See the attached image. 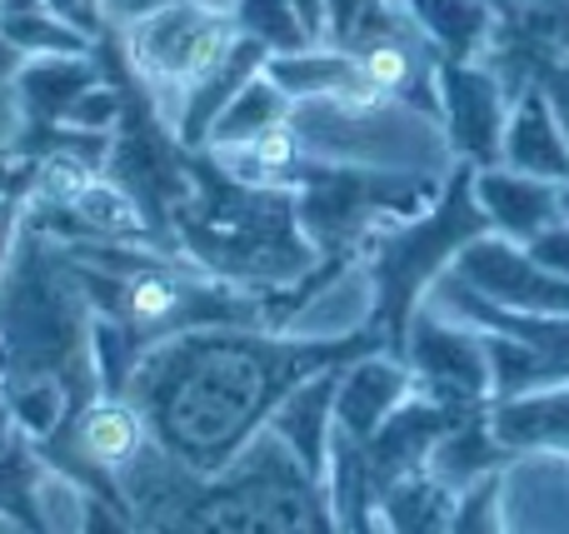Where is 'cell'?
<instances>
[{"instance_id": "cell-20", "label": "cell", "mask_w": 569, "mask_h": 534, "mask_svg": "<svg viewBox=\"0 0 569 534\" xmlns=\"http://www.w3.org/2000/svg\"><path fill=\"white\" fill-rule=\"evenodd\" d=\"M270 56H276L270 46H260V40L240 36L236 46H230V56L220 60V66L210 70V75L186 95V105H180V115H176V135H180V145H186V150H206L210 125H216V120L226 115L230 100H236L240 90H246L250 80H256L260 70L270 66Z\"/></svg>"}, {"instance_id": "cell-2", "label": "cell", "mask_w": 569, "mask_h": 534, "mask_svg": "<svg viewBox=\"0 0 569 534\" xmlns=\"http://www.w3.org/2000/svg\"><path fill=\"white\" fill-rule=\"evenodd\" d=\"M116 480L136 534H345L330 490L305 475L270 425L220 475L176 465L150 440Z\"/></svg>"}, {"instance_id": "cell-11", "label": "cell", "mask_w": 569, "mask_h": 534, "mask_svg": "<svg viewBox=\"0 0 569 534\" xmlns=\"http://www.w3.org/2000/svg\"><path fill=\"white\" fill-rule=\"evenodd\" d=\"M450 275L465 280L475 295H485L500 310H520V315H569V280L535 265L530 250L495 235V230L470 240V245L455 255Z\"/></svg>"}, {"instance_id": "cell-28", "label": "cell", "mask_w": 569, "mask_h": 534, "mask_svg": "<svg viewBox=\"0 0 569 534\" xmlns=\"http://www.w3.org/2000/svg\"><path fill=\"white\" fill-rule=\"evenodd\" d=\"M505 475H510V470H495V475L475 480L470 490H460L455 515H450V534H505V520H500Z\"/></svg>"}, {"instance_id": "cell-29", "label": "cell", "mask_w": 569, "mask_h": 534, "mask_svg": "<svg viewBox=\"0 0 569 534\" xmlns=\"http://www.w3.org/2000/svg\"><path fill=\"white\" fill-rule=\"evenodd\" d=\"M375 6H380V0H320V10H325V46L345 50V46H350V36L360 30V20L370 16Z\"/></svg>"}, {"instance_id": "cell-22", "label": "cell", "mask_w": 569, "mask_h": 534, "mask_svg": "<svg viewBox=\"0 0 569 534\" xmlns=\"http://www.w3.org/2000/svg\"><path fill=\"white\" fill-rule=\"evenodd\" d=\"M415 26L435 46L440 60H485V46L495 36V0H405Z\"/></svg>"}, {"instance_id": "cell-15", "label": "cell", "mask_w": 569, "mask_h": 534, "mask_svg": "<svg viewBox=\"0 0 569 534\" xmlns=\"http://www.w3.org/2000/svg\"><path fill=\"white\" fill-rule=\"evenodd\" d=\"M415 395V375L405 360H395L390 350L360 355L340 370V390H335V425L355 440H370L405 400Z\"/></svg>"}, {"instance_id": "cell-4", "label": "cell", "mask_w": 569, "mask_h": 534, "mask_svg": "<svg viewBox=\"0 0 569 534\" xmlns=\"http://www.w3.org/2000/svg\"><path fill=\"white\" fill-rule=\"evenodd\" d=\"M180 255L240 290H284L315 270L295 190L250 185L210 150H190V195L170 215Z\"/></svg>"}, {"instance_id": "cell-26", "label": "cell", "mask_w": 569, "mask_h": 534, "mask_svg": "<svg viewBox=\"0 0 569 534\" xmlns=\"http://www.w3.org/2000/svg\"><path fill=\"white\" fill-rule=\"evenodd\" d=\"M0 40H10L20 56H80L96 46L60 16H50L46 0H0Z\"/></svg>"}, {"instance_id": "cell-31", "label": "cell", "mask_w": 569, "mask_h": 534, "mask_svg": "<svg viewBox=\"0 0 569 534\" xmlns=\"http://www.w3.org/2000/svg\"><path fill=\"white\" fill-rule=\"evenodd\" d=\"M50 16H60L70 30H80L86 40H100L110 30L106 20V0H46Z\"/></svg>"}, {"instance_id": "cell-1", "label": "cell", "mask_w": 569, "mask_h": 534, "mask_svg": "<svg viewBox=\"0 0 569 534\" xmlns=\"http://www.w3.org/2000/svg\"><path fill=\"white\" fill-rule=\"evenodd\" d=\"M390 350L375 320L355 330L305 335L266 325H200L146 350L126 385L150 440L176 465L220 475L284 405L295 385L340 370L360 355Z\"/></svg>"}, {"instance_id": "cell-18", "label": "cell", "mask_w": 569, "mask_h": 534, "mask_svg": "<svg viewBox=\"0 0 569 534\" xmlns=\"http://www.w3.org/2000/svg\"><path fill=\"white\" fill-rule=\"evenodd\" d=\"M345 370V365H340ZM340 370H325V375L305 380L284 395V405L270 415V430L284 440L300 470L310 480L330 475V430H335V390H340Z\"/></svg>"}, {"instance_id": "cell-16", "label": "cell", "mask_w": 569, "mask_h": 534, "mask_svg": "<svg viewBox=\"0 0 569 534\" xmlns=\"http://www.w3.org/2000/svg\"><path fill=\"white\" fill-rule=\"evenodd\" d=\"M106 80L96 60V46L80 56H26V66L10 75V90L20 100V120L26 125H60L86 90Z\"/></svg>"}, {"instance_id": "cell-35", "label": "cell", "mask_w": 569, "mask_h": 534, "mask_svg": "<svg viewBox=\"0 0 569 534\" xmlns=\"http://www.w3.org/2000/svg\"><path fill=\"white\" fill-rule=\"evenodd\" d=\"M535 85H545V95L555 100V115H560L565 125V140H569V60H560V66H550Z\"/></svg>"}, {"instance_id": "cell-24", "label": "cell", "mask_w": 569, "mask_h": 534, "mask_svg": "<svg viewBox=\"0 0 569 534\" xmlns=\"http://www.w3.org/2000/svg\"><path fill=\"white\" fill-rule=\"evenodd\" d=\"M455 500L460 495L430 470H415L380 495V534H450Z\"/></svg>"}, {"instance_id": "cell-7", "label": "cell", "mask_w": 569, "mask_h": 534, "mask_svg": "<svg viewBox=\"0 0 569 534\" xmlns=\"http://www.w3.org/2000/svg\"><path fill=\"white\" fill-rule=\"evenodd\" d=\"M110 30H116L130 70H136L140 85L150 90V100H156V110L166 115L170 130H176V115H180V105H186V95L240 40L236 16L220 6H200V0L146 10L140 20L110 26Z\"/></svg>"}, {"instance_id": "cell-10", "label": "cell", "mask_w": 569, "mask_h": 534, "mask_svg": "<svg viewBox=\"0 0 569 534\" xmlns=\"http://www.w3.org/2000/svg\"><path fill=\"white\" fill-rule=\"evenodd\" d=\"M440 125L450 140L455 160L485 170L505 160V120H510L515 95L505 90V80L495 75L485 60H440Z\"/></svg>"}, {"instance_id": "cell-17", "label": "cell", "mask_w": 569, "mask_h": 534, "mask_svg": "<svg viewBox=\"0 0 569 534\" xmlns=\"http://www.w3.org/2000/svg\"><path fill=\"white\" fill-rule=\"evenodd\" d=\"M500 165L569 185V140H565L560 115H555V100L545 95V85H530L515 95L510 120H505V160Z\"/></svg>"}, {"instance_id": "cell-3", "label": "cell", "mask_w": 569, "mask_h": 534, "mask_svg": "<svg viewBox=\"0 0 569 534\" xmlns=\"http://www.w3.org/2000/svg\"><path fill=\"white\" fill-rule=\"evenodd\" d=\"M0 345H6V390L60 385L66 425L46 440L70 435L80 410L100 395L96 365V305L70 265L66 245L20 220L10 265L0 275Z\"/></svg>"}, {"instance_id": "cell-19", "label": "cell", "mask_w": 569, "mask_h": 534, "mask_svg": "<svg viewBox=\"0 0 569 534\" xmlns=\"http://www.w3.org/2000/svg\"><path fill=\"white\" fill-rule=\"evenodd\" d=\"M490 425L515 455H565L569 460V385L530 390V395L490 400Z\"/></svg>"}, {"instance_id": "cell-6", "label": "cell", "mask_w": 569, "mask_h": 534, "mask_svg": "<svg viewBox=\"0 0 569 534\" xmlns=\"http://www.w3.org/2000/svg\"><path fill=\"white\" fill-rule=\"evenodd\" d=\"M290 130L305 155L365 170H410V175H450L455 150L445 125L400 100L365 95H310L295 100Z\"/></svg>"}, {"instance_id": "cell-34", "label": "cell", "mask_w": 569, "mask_h": 534, "mask_svg": "<svg viewBox=\"0 0 569 534\" xmlns=\"http://www.w3.org/2000/svg\"><path fill=\"white\" fill-rule=\"evenodd\" d=\"M160 6H180V0H106V20H110V26H130V20H140L146 10H160ZM200 6L230 10L236 0H200Z\"/></svg>"}, {"instance_id": "cell-23", "label": "cell", "mask_w": 569, "mask_h": 534, "mask_svg": "<svg viewBox=\"0 0 569 534\" xmlns=\"http://www.w3.org/2000/svg\"><path fill=\"white\" fill-rule=\"evenodd\" d=\"M46 480H50V465L40 460L36 440L16 430L10 450L0 455V515L20 534H56L46 515Z\"/></svg>"}, {"instance_id": "cell-12", "label": "cell", "mask_w": 569, "mask_h": 534, "mask_svg": "<svg viewBox=\"0 0 569 534\" xmlns=\"http://www.w3.org/2000/svg\"><path fill=\"white\" fill-rule=\"evenodd\" d=\"M560 60H569V0H495L485 66L505 80L510 95L530 90Z\"/></svg>"}, {"instance_id": "cell-21", "label": "cell", "mask_w": 569, "mask_h": 534, "mask_svg": "<svg viewBox=\"0 0 569 534\" xmlns=\"http://www.w3.org/2000/svg\"><path fill=\"white\" fill-rule=\"evenodd\" d=\"M510 465H520V455L500 445V435H495V425H490V405L470 410V415L430 450V460H425V470H430L440 485H450L455 495L470 490L475 480L495 475V470H510Z\"/></svg>"}, {"instance_id": "cell-8", "label": "cell", "mask_w": 569, "mask_h": 534, "mask_svg": "<svg viewBox=\"0 0 569 534\" xmlns=\"http://www.w3.org/2000/svg\"><path fill=\"white\" fill-rule=\"evenodd\" d=\"M435 310L450 320H465L485 335L495 370V400L530 395V390L569 385V315H520V310H500L485 295H475L465 280L445 270L435 280L430 295Z\"/></svg>"}, {"instance_id": "cell-13", "label": "cell", "mask_w": 569, "mask_h": 534, "mask_svg": "<svg viewBox=\"0 0 569 534\" xmlns=\"http://www.w3.org/2000/svg\"><path fill=\"white\" fill-rule=\"evenodd\" d=\"M470 410L480 405H435V400L425 395H410L400 410H395L390 420H385L380 430H375L370 440H360L365 450V470H370L375 490H390L395 480L415 475V470H425V460H430V450L440 445L445 435H450L455 425H460Z\"/></svg>"}, {"instance_id": "cell-25", "label": "cell", "mask_w": 569, "mask_h": 534, "mask_svg": "<svg viewBox=\"0 0 569 534\" xmlns=\"http://www.w3.org/2000/svg\"><path fill=\"white\" fill-rule=\"evenodd\" d=\"M290 110H295V100L284 95V90L266 75V70H260V75L250 80V85L226 105V115H220L216 125H210L206 150L246 145V140H256V135H266V130L284 125V120H290Z\"/></svg>"}, {"instance_id": "cell-27", "label": "cell", "mask_w": 569, "mask_h": 534, "mask_svg": "<svg viewBox=\"0 0 569 534\" xmlns=\"http://www.w3.org/2000/svg\"><path fill=\"white\" fill-rule=\"evenodd\" d=\"M230 16H236L240 36L270 46L276 56L320 46V40H315V30H310V20L300 16V6H295V0H236V6H230Z\"/></svg>"}, {"instance_id": "cell-9", "label": "cell", "mask_w": 569, "mask_h": 534, "mask_svg": "<svg viewBox=\"0 0 569 534\" xmlns=\"http://www.w3.org/2000/svg\"><path fill=\"white\" fill-rule=\"evenodd\" d=\"M405 365L415 375V395L435 400V405H490L495 400V370L485 335L465 320L440 315L430 300L410 320Z\"/></svg>"}, {"instance_id": "cell-32", "label": "cell", "mask_w": 569, "mask_h": 534, "mask_svg": "<svg viewBox=\"0 0 569 534\" xmlns=\"http://www.w3.org/2000/svg\"><path fill=\"white\" fill-rule=\"evenodd\" d=\"M76 534H136V520H130V510L110 505V500L90 495L86 490V505H80V530Z\"/></svg>"}, {"instance_id": "cell-33", "label": "cell", "mask_w": 569, "mask_h": 534, "mask_svg": "<svg viewBox=\"0 0 569 534\" xmlns=\"http://www.w3.org/2000/svg\"><path fill=\"white\" fill-rule=\"evenodd\" d=\"M20 220H26V190H10V195H0V275H6V265H10Z\"/></svg>"}, {"instance_id": "cell-30", "label": "cell", "mask_w": 569, "mask_h": 534, "mask_svg": "<svg viewBox=\"0 0 569 534\" xmlns=\"http://www.w3.org/2000/svg\"><path fill=\"white\" fill-rule=\"evenodd\" d=\"M525 250H530L535 265H545L550 275L569 280V215H565V220H555V225H545Z\"/></svg>"}, {"instance_id": "cell-14", "label": "cell", "mask_w": 569, "mask_h": 534, "mask_svg": "<svg viewBox=\"0 0 569 534\" xmlns=\"http://www.w3.org/2000/svg\"><path fill=\"white\" fill-rule=\"evenodd\" d=\"M475 200L490 215L495 235L515 240V245H530L545 225L569 215V185L525 175V170H510V165L475 170Z\"/></svg>"}, {"instance_id": "cell-5", "label": "cell", "mask_w": 569, "mask_h": 534, "mask_svg": "<svg viewBox=\"0 0 569 534\" xmlns=\"http://www.w3.org/2000/svg\"><path fill=\"white\" fill-rule=\"evenodd\" d=\"M480 235H490V215L475 200V165L455 160L430 210H420L410 220H390L365 240L360 265L365 285H370V320L385 330L395 360H405L410 320L435 290V280Z\"/></svg>"}, {"instance_id": "cell-36", "label": "cell", "mask_w": 569, "mask_h": 534, "mask_svg": "<svg viewBox=\"0 0 569 534\" xmlns=\"http://www.w3.org/2000/svg\"><path fill=\"white\" fill-rule=\"evenodd\" d=\"M16 415H10V400H6V385H0V455L10 450V440H16Z\"/></svg>"}]
</instances>
